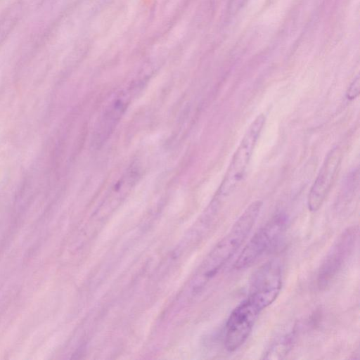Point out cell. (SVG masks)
Masks as SVG:
<instances>
[{
    "label": "cell",
    "instance_id": "cell-1",
    "mask_svg": "<svg viewBox=\"0 0 360 360\" xmlns=\"http://www.w3.org/2000/svg\"><path fill=\"white\" fill-rule=\"evenodd\" d=\"M262 205V201L259 200L251 202L214 246L201 266L199 286L205 285L218 274L233 256L255 224Z\"/></svg>",
    "mask_w": 360,
    "mask_h": 360
},
{
    "label": "cell",
    "instance_id": "cell-2",
    "mask_svg": "<svg viewBox=\"0 0 360 360\" xmlns=\"http://www.w3.org/2000/svg\"><path fill=\"white\" fill-rule=\"evenodd\" d=\"M265 123L260 114L252 122L238 146L220 187V194L229 195L243 181L254 148Z\"/></svg>",
    "mask_w": 360,
    "mask_h": 360
},
{
    "label": "cell",
    "instance_id": "cell-3",
    "mask_svg": "<svg viewBox=\"0 0 360 360\" xmlns=\"http://www.w3.org/2000/svg\"><path fill=\"white\" fill-rule=\"evenodd\" d=\"M286 226L284 214H277L262 226L247 243L236 262L234 268L244 269L255 263L262 256L276 245Z\"/></svg>",
    "mask_w": 360,
    "mask_h": 360
},
{
    "label": "cell",
    "instance_id": "cell-4",
    "mask_svg": "<svg viewBox=\"0 0 360 360\" xmlns=\"http://www.w3.org/2000/svg\"><path fill=\"white\" fill-rule=\"evenodd\" d=\"M358 232V226H349L333 243L319 269L317 285L320 289L328 287L341 271L354 250Z\"/></svg>",
    "mask_w": 360,
    "mask_h": 360
},
{
    "label": "cell",
    "instance_id": "cell-5",
    "mask_svg": "<svg viewBox=\"0 0 360 360\" xmlns=\"http://www.w3.org/2000/svg\"><path fill=\"white\" fill-rule=\"evenodd\" d=\"M282 287V274L279 263L271 260L262 264L252 274L248 299L261 311L271 304Z\"/></svg>",
    "mask_w": 360,
    "mask_h": 360
},
{
    "label": "cell",
    "instance_id": "cell-6",
    "mask_svg": "<svg viewBox=\"0 0 360 360\" xmlns=\"http://www.w3.org/2000/svg\"><path fill=\"white\" fill-rule=\"evenodd\" d=\"M261 311L248 298L233 309L226 324L224 346L227 351L235 352L245 342Z\"/></svg>",
    "mask_w": 360,
    "mask_h": 360
},
{
    "label": "cell",
    "instance_id": "cell-7",
    "mask_svg": "<svg viewBox=\"0 0 360 360\" xmlns=\"http://www.w3.org/2000/svg\"><path fill=\"white\" fill-rule=\"evenodd\" d=\"M341 158L342 152L338 146L326 155L309 193L307 205L311 212H316L323 205L333 184Z\"/></svg>",
    "mask_w": 360,
    "mask_h": 360
},
{
    "label": "cell",
    "instance_id": "cell-8",
    "mask_svg": "<svg viewBox=\"0 0 360 360\" xmlns=\"http://www.w3.org/2000/svg\"><path fill=\"white\" fill-rule=\"evenodd\" d=\"M121 104L120 102L115 103L103 115L96 131L97 143H100L103 139L107 137L114 127L122 110Z\"/></svg>",
    "mask_w": 360,
    "mask_h": 360
},
{
    "label": "cell",
    "instance_id": "cell-9",
    "mask_svg": "<svg viewBox=\"0 0 360 360\" xmlns=\"http://www.w3.org/2000/svg\"><path fill=\"white\" fill-rule=\"evenodd\" d=\"M290 338L291 337L289 336L283 338L271 349L267 355H284L289 349L291 342Z\"/></svg>",
    "mask_w": 360,
    "mask_h": 360
},
{
    "label": "cell",
    "instance_id": "cell-10",
    "mask_svg": "<svg viewBox=\"0 0 360 360\" xmlns=\"http://www.w3.org/2000/svg\"><path fill=\"white\" fill-rule=\"evenodd\" d=\"M360 92V80L356 77L351 84L346 93V96L349 100L355 99Z\"/></svg>",
    "mask_w": 360,
    "mask_h": 360
}]
</instances>
